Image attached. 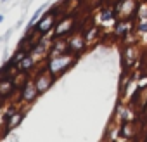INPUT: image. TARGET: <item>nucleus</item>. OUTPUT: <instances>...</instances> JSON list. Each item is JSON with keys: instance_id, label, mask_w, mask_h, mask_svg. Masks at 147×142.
<instances>
[{"instance_id": "f257e3e1", "label": "nucleus", "mask_w": 147, "mask_h": 142, "mask_svg": "<svg viewBox=\"0 0 147 142\" xmlns=\"http://www.w3.org/2000/svg\"><path fill=\"white\" fill-rule=\"evenodd\" d=\"M71 62H73V57H69V55H61V57L50 61L49 69H50L52 75H59L61 71H64V68H67Z\"/></svg>"}, {"instance_id": "f03ea898", "label": "nucleus", "mask_w": 147, "mask_h": 142, "mask_svg": "<svg viewBox=\"0 0 147 142\" xmlns=\"http://www.w3.org/2000/svg\"><path fill=\"white\" fill-rule=\"evenodd\" d=\"M36 92H38L36 85H31V83H28V85L23 89V99H24V101H31V99L36 95Z\"/></svg>"}, {"instance_id": "7ed1b4c3", "label": "nucleus", "mask_w": 147, "mask_h": 142, "mask_svg": "<svg viewBox=\"0 0 147 142\" xmlns=\"http://www.w3.org/2000/svg\"><path fill=\"white\" fill-rule=\"evenodd\" d=\"M50 82H52V80H50V76H45V75H42V76L36 80V83H35V85H36V89H38V92H43V90H45V89L50 85Z\"/></svg>"}, {"instance_id": "20e7f679", "label": "nucleus", "mask_w": 147, "mask_h": 142, "mask_svg": "<svg viewBox=\"0 0 147 142\" xmlns=\"http://www.w3.org/2000/svg\"><path fill=\"white\" fill-rule=\"evenodd\" d=\"M12 82L11 80H2L0 82V95H7L11 90H12Z\"/></svg>"}, {"instance_id": "39448f33", "label": "nucleus", "mask_w": 147, "mask_h": 142, "mask_svg": "<svg viewBox=\"0 0 147 142\" xmlns=\"http://www.w3.org/2000/svg\"><path fill=\"white\" fill-rule=\"evenodd\" d=\"M82 47H83V40L82 38H75V40L71 42V49L73 50H80Z\"/></svg>"}, {"instance_id": "423d86ee", "label": "nucleus", "mask_w": 147, "mask_h": 142, "mask_svg": "<svg viewBox=\"0 0 147 142\" xmlns=\"http://www.w3.org/2000/svg\"><path fill=\"white\" fill-rule=\"evenodd\" d=\"M69 24H71V19H67L66 23H62V24L57 28V31H55V33H57V35H62V33H64V30H67V26H69Z\"/></svg>"}, {"instance_id": "0eeeda50", "label": "nucleus", "mask_w": 147, "mask_h": 142, "mask_svg": "<svg viewBox=\"0 0 147 142\" xmlns=\"http://www.w3.org/2000/svg\"><path fill=\"white\" fill-rule=\"evenodd\" d=\"M50 24H52V16H47L45 23H42V24H40V30H42V31H45V30H47Z\"/></svg>"}, {"instance_id": "6e6552de", "label": "nucleus", "mask_w": 147, "mask_h": 142, "mask_svg": "<svg viewBox=\"0 0 147 142\" xmlns=\"http://www.w3.org/2000/svg\"><path fill=\"white\" fill-rule=\"evenodd\" d=\"M21 118H23V114H21V113H16V116H14V118H12V121H11V126H16V125L19 123V120H21Z\"/></svg>"}, {"instance_id": "1a4fd4ad", "label": "nucleus", "mask_w": 147, "mask_h": 142, "mask_svg": "<svg viewBox=\"0 0 147 142\" xmlns=\"http://www.w3.org/2000/svg\"><path fill=\"white\" fill-rule=\"evenodd\" d=\"M116 33H118V35H125V33H128V26H125V24L119 26V28L116 30Z\"/></svg>"}, {"instance_id": "9d476101", "label": "nucleus", "mask_w": 147, "mask_h": 142, "mask_svg": "<svg viewBox=\"0 0 147 142\" xmlns=\"http://www.w3.org/2000/svg\"><path fill=\"white\" fill-rule=\"evenodd\" d=\"M2 21H4V16H0V23H2Z\"/></svg>"}]
</instances>
